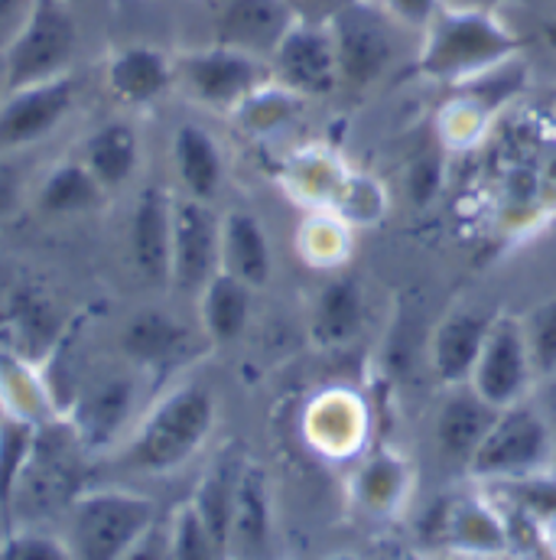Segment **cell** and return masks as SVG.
<instances>
[{"instance_id": "6da1fadb", "label": "cell", "mask_w": 556, "mask_h": 560, "mask_svg": "<svg viewBox=\"0 0 556 560\" xmlns=\"http://www.w3.org/2000/svg\"><path fill=\"white\" fill-rule=\"evenodd\" d=\"M419 36V75L452 85H462L521 52L518 33L498 13L475 3H446Z\"/></svg>"}, {"instance_id": "7a4b0ae2", "label": "cell", "mask_w": 556, "mask_h": 560, "mask_svg": "<svg viewBox=\"0 0 556 560\" xmlns=\"http://www.w3.org/2000/svg\"><path fill=\"white\" fill-rule=\"evenodd\" d=\"M218 405L209 385L186 382L163 395L140 420L134 436L121 450V466L143 476H166L186 466L212 436Z\"/></svg>"}, {"instance_id": "3957f363", "label": "cell", "mask_w": 556, "mask_h": 560, "mask_svg": "<svg viewBox=\"0 0 556 560\" xmlns=\"http://www.w3.org/2000/svg\"><path fill=\"white\" fill-rule=\"evenodd\" d=\"M79 52V20L66 0H29L3 49V92L66 75Z\"/></svg>"}, {"instance_id": "277c9868", "label": "cell", "mask_w": 556, "mask_h": 560, "mask_svg": "<svg viewBox=\"0 0 556 560\" xmlns=\"http://www.w3.org/2000/svg\"><path fill=\"white\" fill-rule=\"evenodd\" d=\"M342 89L365 92L378 85L398 62V23L378 0H345L329 16Z\"/></svg>"}, {"instance_id": "5b68a950", "label": "cell", "mask_w": 556, "mask_h": 560, "mask_svg": "<svg viewBox=\"0 0 556 560\" xmlns=\"http://www.w3.org/2000/svg\"><path fill=\"white\" fill-rule=\"evenodd\" d=\"M156 522L146 495L125 489H102L72 502L69 548L75 560H121L140 535Z\"/></svg>"}, {"instance_id": "8992f818", "label": "cell", "mask_w": 556, "mask_h": 560, "mask_svg": "<svg viewBox=\"0 0 556 560\" xmlns=\"http://www.w3.org/2000/svg\"><path fill=\"white\" fill-rule=\"evenodd\" d=\"M271 82V66L251 52L212 43L176 56V85L202 108L235 115Z\"/></svg>"}, {"instance_id": "52a82bcc", "label": "cell", "mask_w": 556, "mask_h": 560, "mask_svg": "<svg viewBox=\"0 0 556 560\" xmlns=\"http://www.w3.org/2000/svg\"><path fill=\"white\" fill-rule=\"evenodd\" d=\"M551 427L531 405H511L498 411L482 446L469 459V472L475 479H524L547 466L551 459Z\"/></svg>"}, {"instance_id": "ba28073f", "label": "cell", "mask_w": 556, "mask_h": 560, "mask_svg": "<svg viewBox=\"0 0 556 560\" xmlns=\"http://www.w3.org/2000/svg\"><path fill=\"white\" fill-rule=\"evenodd\" d=\"M85 443L75 427H36V443L16 486V509L26 515H46L59 505H72L79 495V453Z\"/></svg>"}, {"instance_id": "9c48e42d", "label": "cell", "mask_w": 556, "mask_h": 560, "mask_svg": "<svg viewBox=\"0 0 556 560\" xmlns=\"http://www.w3.org/2000/svg\"><path fill=\"white\" fill-rule=\"evenodd\" d=\"M268 66L271 79L296 98H326L335 89H342L335 43L326 20L296 16V23L271 52Z\"/></svg>"}, {"instance_id": "30bf717a", "label": "cell", "mask_w": 556, "mask_h": 560, "mask_svg": "<svg viewBox=\"0 0 556 560\" xmlns=\"http://www.w3.org/2000/svg\"><path fill=\"white\" fill-rule=\"evenodd\" d=\"M534 362L528 352L521 316L498 313L492 323V332L482 346V355L472 369L469 388L485 398L492 408L505 411L511 405H521L531 382H534Z\"/></svg>"}, {"instance_id": "8fae6325", "label": "cell", "mask_w": 556, "mask_h": 560, "mask_svg": "<svg viewBox=\"0 0 556 560\" xmlns=\"http://www.w3.org/2000/svg\"><path fill=\"white\" fill-rule=\"evenodd\" d=\"M222 271V219L212 202L189 196L173 199V265L169 287L199 296L202 287Z\"/></svg>"}, {"instance_id": "7c38bea8", "label": "cell", "mask_w": 556, "mask_h": 560, "mask_svg": "<svg viewBox=\"0 0 556 560\" xmlns=\"http://www.w3.org/2000/svg\"><path fill=\"white\" fill-rule=\"evenodd\" d=\"M79 102V79L72 72L56 75L49 82L23 85L3 92L0 102V153L26 150L46 140L75 108Z\"/></svg>"}, {"instance_id": "4fadbf2b", "label": "cell", "mask_w": 556, "mask_h": 560, "mask_svg": "<svg viewBox=\"0 0 556 560\" xmlns=\"http://www.w3.org/2000/svg\"><path fill=\"white\" fill-rule=\"evenodd\" d=\"M495 316H498L495 310L469 303V306L449 310L439 319V326L429 336V369L446 388L469 385Z\"/></svg>"}, {"instance_id": "5bb4252c", "label": "cell", "mask_w": 556, "mask_h": 560, "mask_svg": "<svg viewBox=\"0 0 556 560\" xmlns=\"http://www.w3.org/2000/svg\"><path fill=\"white\" fill-rule=\"evenodd\" d=\"M296 16L286 0H225L215 20V43L268 62Z\"/></svg>"}, {"instance_id": "9a60e30c", "label": "cell", "mask_w": 556, "mask_h": 560, "mask_svg": "<svg viewBox=\"0 0 556 560\" xmlns=\"http://www.w3.org/2000/svg\"><path fill=\"white\" fill-rule=\"evenodd\" d=\"M173 199L163 186H146L131 215V258L143 283L169 287L173 265Z\"/></svg>"}, {"instance_id": "2e32d148", "label": "cell", "mask_w": 556, "mask_h": 560, "mask_svg": "<svg viewBox=\"0 0 556 560\" xmlns=\"http://www.w3.org/2000/svg\"><path fill=\"white\" fill-rule=\"evenodd\" d=\"M105 82L121 105L146 108L176 85V59L153 46H125L108 59Z\"/></svg>"}, {"instance_id": "e0dca14e", "label": "cell", "mask_w": 556, "mask_h": 560, "mask_svg": "<svg viewBox=\"0 0 556 560\" xmlns=\"http://www.w3.org/2000/svg\"><path fill=\"white\" fill-rule=\"evenodd\" d=\"M495 418H498V408H492L485 398H478L469 385L449 388V395L442 398V405L436 411V443H439L442 456L469 466V459L482 446Z\"/></svg>"}, {"instance_id": "ac0fdd59", "label": "cell", "mask_w": 556, "mask_h": 560, "mask_svg": "<svg viewBox=\"0 0 556 560\" xmlns=\"http://www.w3.org/2000/svg\"><path fill=\"white\" fill-rule=\"evenodd\" d=\"M222 271L261 290L274 275V248L255 212L232 209L222 215Z\"/></svg>"}, {"instance_id": "d6986e66", "label": "cell", "mask_w": 556, "mask_h": 560, "mask_svg": "<svg viewBox=\"0 0 556 560\" xmlns=\"http://www.w3.org/2000/svg\"><path fill=\"white\" fill-rule=\"evenodd\" d=\"M173 166L182 196L199 202H212L225 183V153L218 140L212 138V131L192 121L179 125L173 135Z\"/></svg>"}, {"instance_id": "ffe728a7", "label": "cell", "mask_w": 556, "mask_h": 560, "mask_svg": "<svg viewBox=\"0 0 556 560\" xmlns=\"http://www.w3.org/2000/svg\"><path fill=\"white\" fill-rule=\"evenodd\" d=\"M365 329V293L355 278H332L309 313L312 342L322 349H345Z\"/></svg>"}, {"instance_id": "44dd1931", "label": "cell", "mask_w": 556, "mask_h": 560, "mask_svg": "<svg viewBox=\"0 0 556 560\" xmlns=\"http://www.w3.org/2000/svg\"><path fill=\"white\" fill-rule=\"evenodd\" d=\"M271 548V492L268 479L258 466H245L238 479L235 512H232V535H228V558L258 560Z\"/></svg>"}, {"instance_id": "7402d4cb", "label": "cell", "mask_w": 556, "mask_h": 560, "mask_svg": "<svg viewBox=\"0 0 556 560\" xmlns=\"http://www.w3.org/2000/svg\"><path fill=\"white\" fill-rule=\"evenodd\" d=\"M121 346L140 365L163 369V365L182 362L192 352L196 339H192L189 326H182L176 316H169L163 310H140L138 316L128 319V326L121 332Z\"/></svg>"}, {"instance_id": "603a6c76", "label": "cell", "mask_w": 556, "mask_h": 560, "mask_svg": "<svg viewBox=\"0 0 556 560\" xmlns=\"http://www.w3.org/2000/svg\"><path fill=\"white\" fill-rule=\"evenodd\" d=\"M251 310H255V287L232 278L228 271H218L199 293L202 332L215 346L235 342L248 329Z\"/></svg>"}, {"instance_id": "cb8c5ba5", "label": "cell", "mask_w": 556, "mask_h": 560, "mask_svg": "<svg viewBox=\"0 0 556 560\" xmlns=\"http://www.w3.org/2000/svg\"><path fill=\"white\" fill-rule=\"evenodd\" d=\"M79 160L102 183V189H118L134 179L140 166V135L131 121H108L82 143Z\"/></svg>"}, {"instance_id": "d4e9b609", "label": "cell", "mask_w": 556, "mask_h": 560, "mask_svg": "<svg viewBox=\"0 0 556 560\" xmlns=\"http://www.w3.org/2000/svg\"><path fill=\"white\" fill-rule=\"evenodd\" d=\"M131 408H134V382L131 378H108L95 392H88L79 401L75 420H72L85 450L108 446L128 423Z\"/></svg>"}, {"instance_id": "484cf974", "label": "cell", "mask_w": 556, "mask_h": 560, "mask_svg": "<svg viewBox=\"0 0 556 560\" xmlns=\"http://www.w3.org/2000/svg\"><path fill=\"white\" fill-rule=\"evenodd\" d=\"M102 196H105L102 183L85 170L82 160H62L39 183L36 209L43 215L66 219V215H82V212L95 209L102 202Z\"/></svg>"}, {"instance_id": "4316f807", "label": "cell", "mask_w": 556, "mask_h": 560, "mask_svg": "<svg viewBox=\"0 0 556 560\" xmlns=\"http://www.w3.org/2000/svg\"><path fill=\"white\" fill-rule=\"evenodd\" d=\"M245 463L235 456H222L212 463V469L202 476L196 486V495L189 505L199 512L205 528L218 538V545L228 551V535H232V512H235V495H238V479H241Z\"/></svg>"}, {"instance_id": "83f0119b", "label": "cell", "mask_w": 556, "mask_h": 560, "mask_svg": "<svg viewBox=\"0 0 556 560\" xmlns=\"http://www.w3.org/2000/svg\"><path fill=\"white\" fill-rule=\"evenodd\" d=\"M442 535L456 545V548H465V551H475V555H492V551H501L508 545V535H505V525L498 522V515L478 502H459L446 512V525H442Z\"/></svg>"}, {"instance_id": "f1b7e54d", "label": "cell", "mask_w": 556, "mask_h": 560, "mask_svg": "<svg viewBox=\"0 0 556 560\" xmlns=\"http://www.w3.org/2000/svg\"><path fill=\"white\" fill-rule=\"evenodd\" d=\"M36 443V423L26 418H0V505H13L20 476Z\"/></svg>"}, {"instance_id": "f546056e", "label": "cell", "mask_w": 556, "mask_h": 560, "mask_svg": "<svg viewBox=\"0 0 556 560\" xmlns=\"http://www.w3.org/2000/svg\"><path fill=\"white\" fill-rule=\"evenodd\" d=\"M169 548L173 560H232L189 502L169 518Z\"/></svg>"}, {"instance_id": "4dcf8cb0", "label": "cell", "mask_w": 556, "mask_h": 560, "mask_svg": "<svg viewBox=\"0 0 556 560\" xmlns=\"http://www.w3.org/2000/svg\"><path fill=\"white\" fill-rule=\"evenodd\" d=\"M296 105H299V98H296L293 92L280 89L277 82L271 79V82H268L264 89H258L235 115L241 118V125H245L248 131H255V135H271V131H277L280 125H286V121L293 118Z\"/></svg>"}, {"instance_id": "1f68e13d", "label": "cell", "mask_w": 556, "mask_h": 560, "mask_svg": "<svg viewBox=\"0 0 556 560\" xmlns=\"http://www.w3.org/2000/svg\"><path fill=\"white\" fill-rule=\"evenodd\" d=\"M524 326V339H528V352L534 362V375H556V296L537 303L531 313L521 316Z\"/></svg>"}, {"instance_id": "d6a6232c", "label": "cell", "mask_w": 556, "mask_h": 560, "mask_svg": "<svg viewBox=\"0 0 556 560\" xmlns=\"http://www.w3.org/2000/svg\"><path fill=\"white\" fill-rule=\"evenodd\" d=\"M404 466L391 456H375L362 472H358V499L371 512H385L398 502L404 492Z\"/></svg>"}, {"instance_id": "836d02e7", "label": "cell", "mask_w": 556, "mask_h": 560, "mask_svg": "<svg viewBox=\"0 0 556 560\" xmlns=\"http://www.w3.org/2000/svg\"><path fill=\"white\" fill-rule=\"evenodd\" d=\"M3 560H75L72 548L43 532H20L7 541Z\"/></svg>"}, {"instance_id": "e575fe53", "label": "cell", "mask_w": 556, "mask_h": 560, "mask_svg": "<svg viewBox=\"0 0 556 560\" xmlns=\"http://www.w3.org/2000/svg\"><path fill=\"white\" fill-rule=\"evenodd\" d=\"M381 10L404 30H414V33H423L433 16L446 7V0H378Z\"/></svg>"}, {"instance_id": "d590c367", "label": "cell", "mask_w": 556, "mask_h": 560, "mask_svg": "<svg viewBox=\"0 0 556 560\" xmlns=\"http://www.w3.org/2000/svg\"><path fill=\"white\" fill-rule=\"evenodd\" d=\"M23 186H26V176L20 173V166L13 160H0V222L16 215L23 202Z\"/></svg>"}, {"instance_id": "8d00e7d4", "label": "cell", "mask_w": 556, "mask_h": 560, "mask_svg": "<svg viewBox=\"0 0 556 560\" xmlns=\"http://www.w3.org/2000/svg\"><path fill=\"white\" fill-rule=\"evenodd\" d=\"M121 560H173V548H169V525H150L138 541L134 548L125 555Z\"/></svg>"}, {"instance_id": "74e56055", "label": "cell", "mask_w": 556, "mask_h": 560, "mask_svg": "<svg viewBox=\"0 0 556 560\" xmlns=\"http://www.w3.org/2000/svg\"><path fill=\"white\" fill-rule=\"evenodd\" d=\"M26 7H29V0H0V20H10L13 30H16V23L23 20Z\"/></svg>"}, {"instance_id": "f35d334b", "label": "cell", "mask_w": 556, "mask_h": 560, "mask_svg": "<svg viewBox=\"0 0 556 560\" xmlns=\"http://www.w3.org/2000/svg\"><path fill=\"white\" fill-rule=\"evenodd\" d=\"M541 33H544V43H547V46L556 52V13L547 20V23H544V30H541Z\"/></svg>"}, {"instance_id": "ab89813d", "label": "cell", "mask_w": 556, "mask_h": 560, "mask_svg": "<svg viewBox=\"0 0 556 560\" xmlns=\"http://www.w3.org/2000/svg\"><path fill=\"white\" fill-rule=\"evenodd\" d=\"M286 3H289V7L296 10V7H299V3H306V0H286ZM309 3H329V7L335 10V7H342L345 0H309ZM296 13H299V10H296Z\"/></svg>"}, {"instance_id": "60d3db41", "label": "cell", "mask_w": 556, "mask_h": 560, "mask_svg": "<svg viewBox=\"0 0 556 560\" xmlns=\"http://www.w3.org/2000/svg\"><path fill=\"white\" fill-rule=\"evenodd\" d=\"M329 560H358V558H352V555H332Z\"/></svg>"}, {"instance_id": "b9f144b4", "label": "cell", "mask_w": 556, "mask_h": 560, "mask_svg": "<svg viewBox=\"0 0 556 560\" xmlns=\"http://www.w3.org/2000/svg\"><path fill=\"white\" fill-rule=\"evenodd\" d=\"M551 121H554V128H556V98H554V105H551Z\"/></svg>"}, {"instance_id": "7bdbcfd3", "label": "cell", "mask_w": 556, "mask_h": 560, "mask_svg": "<svg viewBox=\"0 0 556 560\" xmlns=\"http://www.w3.org/2000/svg\"><path fill=\"white\" fill-rule=\"evenodd\" d=\"M459 3H475V7H485L482 0H459Z\"/></svg>"}]
</instances>
